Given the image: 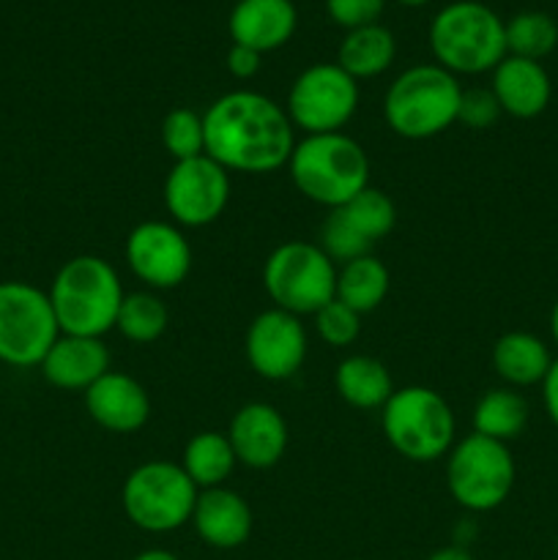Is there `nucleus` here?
<instances>
[{
	"label": "nucleus",
	"instance_id": "f257e3e1",
	"mask_svg": "<svg viewBox=\"0 0 558 560\" xmlns=\"http://www.w3.org/2000/svg\"><path fill=\"white\" fill-rule=\"evenodd\" d=\"M206 156L228 173L268 175L288 167L295 126L288 109L257 91H230L202 113Z\"/></svg>",
	"mask_w": 558,
	"mask_h": 560
},
{
	"label": "nucleus",
	"instance_id": "f03ea898",
	"mask_svg": "<svg viewBox=\"0 0 558 560\" xmlns=\"http://www.w3.org/2000/svg\"><path fill=\"white\" fill-rule=\"evenodd\" d=\"M47 293L60 334L96 339L113 331L126 299L115 266L98 255H77L66 260Z\"/></svg>",
	"mask_w": 558,
	"mask_h": 560
},
{
	"label": "nucleus",
	"instance_id": "7ed1b4c3",
	"mask_svg": "<svg viewBox=\"0 0 558 560\" xmlns=\"http://www.w3.org/2000/svg\"><path fill=\"white\" fill-rule=\"evenodd\" d=\"M288 175L306 200L334 211L370 186V156L345 131L304 135L290 153Z\"/></svg>",
	"mask_w": 558,
	"mask_h": 560
},
{
	"label": "nucleus",
	"instance_id": "20e7f679",
	"mask_svg": "<svg viewBox=\"0 0 558 560\" xmlns=\"http://www.w3.org/2000/svg\"><path fill=\"white\" fill-rule=\"evenodd\" d=\"M463 85L438 63H416L394 77L383 96V118L403 140H430L457 124Z\"/></svg>",
	"mask_w": 558,
	"mask_h": 560
},
{
	"label": "nucleus",
	"instance_id": "39448f33",
	"mask_svg": "<svg viewBox=\"0 0 558 560\" xmlns=\"http://www.w3.org/2000/svg\"><path fill=\"white\" fill-rule=\"evenodd\" d=\"M435 63L457 74H485L507 58L503 20L479 0H454L430 22Z\"/></svg>",
	"mask_w": 558,
	"mask_h": 560
},
{
	"label": "nucleus",
	"instance_id": "423d86ee",
	"mask_svg": "<svg viewBox=\"0 0 558 560\" xmlns=\"http://www.w3.org/2000/svg\"><path fill=\"white\" fill-rule=\"evenodd\" d=\"M381 427L388 446L410 463H435L454 446L452 408L427 386L394 388L381 408Z\"/></svg>",
	"mask_w": 558,
	"mask_h": 560
},
{
	"label": "nucleus",
	"instance_id": "0eeeda50",
	"mask_svg": "<svg viewBox=\"0 0 558 560\" xmlns=\"http://www.w3.org/2000/svg\"><path fill=\"white\" fill-rule=\"evenodd\" d=\"M263 288L277 310L315 315L337 293V262L312 241H284L263 262Z\"/></svg>",
	"mask_w": 558,
	"mask_h": 560
},
{
	"label": "nucleus",
	"instance_id": "6e6552de",
	"mask_svg": "<svg viewBox=\"0 0 558 560\" xmlns=\"http://www.w3.org/2000/svg\"><path fill=\"white\" fill-rule=\"evenodd\" d=\"M200 490L184 474L181 463L151 459L126 476L120 503L135 528L146 534H173L191 523Z\"/></svg>",
	"mask_w": 558,
	"mask_h": 560
},
{
	"label": "nucleus",
	"instance_id": "1a4fd4ad",
	"mask_svg": "<svg viewBox=\"0 0 558 560\" xmlns=\"http://www.w3.org/2000/svg\"><path fill=\"white\" fill-rule=\"evenodd\" d=\"M518 465L509 443L470 432L460 438L446 454L449 495L468 512H492L514 490Z\"/></svg>",
	"mask_w": 558,
	"mask_h": 560
},
{
	"label": "nucleus",
	"instance_id": "9d476101",
	"mask_svg": "<svg viewBox=\"0 0 558 560\" xmlns=\"http://www.w3.org/2000/svg\"><path fill=\"white\" fill-rule=\"evenodd\" d=\"M60 337L47 290L22 279L0 282V361L9 366H38Z\"/></svg>",
	"mask_w": 558,
	"mask_h": 560
},
{
	"label": "nucleus",
	"instance_id": "9b49d317",
	"mask_svg": "<svg viewBox=\"0 0 558 560\" xmlns=\"http://www.w3.org/2000/svg\"><path fill=\"white\" fill-rule=\"evenodd\" d=\"M284 109L304 135L342 131L359 109V82L337 60L312 63L290 85Z\"/></svg>",
	"mask_w": 558,
	"mask_h": 560
},
{
	"label": "nucleus",
	"instance_id": "f8f14e48",
	"mask_svg": "<svg viewBox=\"0 0 558 560\" xmlns=\"http://www.w3.org/2000/svg\"><path fill=\"white\" fill-rule=\"evenodd\" d=\"M230 202V173L211 156L175 162L164 178V208L178 228H208Z\"/></svg>",
	"mask_w": 558,
	"mask_h": 560
},
{
	"label": "nucleus",
	"instance_id": "ddd939ff",
	"mask_svg": "<svg viewBox=\"0 0 558 560\" xmlns=\"http://www.w3.org/2000/svg\"><path fill=\"white\" fill-rule=\"evenodd\" d=\"M126 262L148 290H173L189 277L191 244L175 222L148 219L126 238Z\"/></svg>",
	"mask_w": 558,
	"mask_h": 560
},
{
	"label": "nucleus",
	"instance_id": "4468645a",
	"mask_svg": "<svg viewBox=\"0 0 558 560\" xmlns=\"http://www.w3.org/2000/svg\"><path fill=\"white\" fill-rule=\"evenodd\" d=\"M306 350H310V337L301 317L277 306L252 317L246 328V361L252 372L266 381H290L304 364Z\"/></svg>",
	"mask_w": 558,
	"mask_h": 560
},
{
	"label": "nucleus",
	"instance_id": "2eb2a0df",
	"mask_svg": "<svg viewBox=\"0 0 558 560\" xmlns=\"http://www.w3.org/2000/svg\"><path fill=\"white\" fill-rule=\"evenodd\" d=\"M235 459L252 470L274 468L288 448V421L274 405L249 402L235 410L228 427Z\"/></svg>",
	"mask_w": 558,
	"mask_h": 560
},
{
	"label": "nucleus",
	"instance_id": "dca6fc26",
	"mask_svg": "<svg viewBox=\"0 0 558 560\" xmlns=\"http://www.w3.org/2000/svg\"><path fill=\"white\" fill-rule=\"evenodd\" d=\"M85 408L102 430L115 432V435H131L151 419V399L142 383L115 370H109L88 388Z\"/></svg>",
	"mask_w": 558,
	"mask_h": 560
},
{
	"label": "nucleus",
	"instance_id": "f3484780",
	"mask_svg": "<svg viewBox=\"0 0 558 560\" xmlns=\"http://www.w3.org/2000/svg\"><path fill=\"white\" fill-rule=\"evenodd\" d=\"M191 525L202 545L213 550H239L249 541L255 514L244 495L228 487H213V490H200L197 495Z\"/></svg>",
	"mask_w": 558,
	"mask_h": 560
},
{
	"label": "nucleus",
	"instance_id": "a211bd4d",
	"mask_svg": "<svg viewBox=\"0 0 558 560\" xmlns=\"http://www.w3.org/2000/svg\"><path fill=\"white\" fill-rule=\"evenodd\" d=\"M44 381L60 392L85 394L93 383L109 372V350L104 339L60 334L38 364Z\"/></svg>",
	"mask_w": 558,
	"mask_h": 560
},
{
	"label": "nucleus",
	"instance_id": "6ab92c4d",
	"mask_svg": "<svg viewBox=\"0 0 558 560\" xmlns=\"http://www.w3.org/2000/svg\"><path fill=\"white\" fill-rule=\"evenodd\" d=\"M299 9L293 0H239L228 16L233 44L255 52H274L293 38Z\"/></svg>",
	"mask_w": 558,
	"mask_h": 560
},
{
	"label": "nucleus",
	"instance_id": "aec40b11",
	"mask_svg": "<svg viewBox=\"0 0 558 560\" xmlns=\"http://www.w3.org/2000/svg\"><path fill=\"white\" fill-rule=\"evenodd\" d=\"M490 91L496 93L503 115L518 120L539 118L553 98V80L539 60H525L507 55L490 71Z\"/></svg>",
	"mask_w": 558,
	"mask_h": 560
},
{
	"label": "nucleus",
	"instance_id": "412c9836",
	"mask_svg": "<svg viewBox=\"0 0 558 560\" xmlns=\"http://www.w3.org/2000/svg\"><path fill=\"white\" fill-rule=\"evenodd\" d=\"M492 370L509 388L542 386L553 364V353L542 337L531 331H507L492 345Z\"/></svg>",
	"mask_w": 558,
	"mask_h": 560
},
{
	"label": "nucleus",
	"instance_id": "4be33fe9",
	"mask_svg": "<svg viewBox=\"0 0 558 560\" xmlns=\"http://www.w3.org/2000/svg\"><path fill=\"white\" fill-rule=\"evenodd\" d=\"M334 392L356 410H381L394 394L386 364L372 355H348L334 370Z\"/></svg>",
	"mask_w": 558,
	"mask_h": 560
},
{
	"label": "nucleus",
	"instance_id": "5701e85b",
	"mask_svg": "<svg viewBox=\"0 0 558 560\" xmlns=\"http://www.w3.org/2000/svg\"><path fill=\"white\" fill-rule=\"evenodd\" d=\"M394 55H397L394 33L383 27L381 22H375V25L345 33L337 49V63L359 82L381 77L394 63Z\"/></svg>",
	"mask_w": 558,
	"mask_h": 560
},
{
	"label": "nucleus",
	"instance_id": "b1692460",
	"mask_svg": "<svg viewBox=\"0 0 558 560\" xmlns=\"http://www.w3.org/2000/svg\"><path fill=\"white\" fill-rule=\"evenodd\" d=\"M235 465H239V459L230 446L228 432H197L186 441L184 454H181V468L195 481L197 490L224 487V481L233 476Z\"/></svg>",
	"mask_w": 558,
	"mask_h": 560
},
{
	"label": "nucleus",
	"instance_id": "393cba45",
	"mask_svg": "<svg viewBox=\"0 0 558 560\" xmlns=\"http://www.w3.org/2000/svg\"><path fill=\"white\" fill-rule=\"evenodd\" d=\"M388 288H392V273H388L386 262L377 260L375 255H364L337 268L334 299L342 301L359 315H370L386 301Z\"/></svg>",
	"mask_w": 558,
	"mask_h": 560
},
{
	"label": "nucleus",
	"instance_id": "a878e982",
	"mask_svg": "<svg viewBox=\"0 0 558 560\" xmlns=\"http://www.w3.org/2000/svg\"><path fill=\"white\" fill-rule=\"evenodd\" d=\"M531 408L518 388L498 386L479 397L474 408V432L492 441L512 443L528 427Z\"/></svg>",
	"mask_w": 558,
	"mask_h": 560
},
{
	"label": "nucleus",
	"instance_id": "bb28decb",
	"mask_svg": "<svg viewBox=\"0 0 558 560\" xmlns=\"http://www.w3.org/2000/svg\"><path fill=\"white\" fill-rule=\"evenodd\" d=\"M170 326V310L156 293L151 290H137V293H126L124 304H120L118 320H115V331L124 339L135 345L156 342Z\"/></svg>",
	"mask_w": 558,
	"mask_h": 560
},
{
	"label": "nucleus",
	"instance_id": "cd10ccee",
	"mask_svg": "<svg viewBox=\"0 0 558 560\" xmlns=\"http://www.w3.org/2000/svg\"><path fill=\"white\" fill-rule=\"evenodd\" d=\"M507 55L525 60H545L558 47V22L545 11H520L503 22Z\"/></svg>",
	"mask_w": 558,
	"mask_h": 560
},
{
	"label": "nucleus",
	"instance_id": "c85d7f7f",
	"mask_svg": "<svg viewBox=\"0 0 558 560\" xmlns=\"http://www.w3.org/2000/svg\"><path fill=\"white\" fill-rule=\"evenodd\" d=\"M334 211L342 213L350 222V228L359 235H364L370 244H377L381 238H386L388 233L397 224V208L394 200L386 191L375 189V186H367L350 202H345L342 208H334Z\"/></svg>",
	"mask_w": 558,
	"mask_h": 560
},
{
	"label": "nucleus",
	"instance_id": "c756f323",
	"mask_svg": "<svg viewBox=\"0 0 558 560\" xmlns=\"http://www.w3.org/2000/svg\"><path fill=\"white\" fill-rule=\"evenodd\" d=\"M159 135H162L164 151L175 162H184V159H195L206 153V120H202L200 113H195L189 107L170 109L164 115Z\"/></svg>",
	"mask_w": 558,
	"mask_h": 560
},
{
	"label": "nucleus",
	"instance_id": "7c9ffc66",
	"mask_svg": "<svg viewBox=\"0 0 558 560\" xmlns=\"http://www.w3.org/2000/svg\"><path fill=\"white\" fill-rule=\"evenodd\" d=\"M315 244L321 246L334 262H339V266H345V262L350 260H359V257L370 255L372 249L370 241H367L364 235L356 233V230L350 228L348 219L339 211H328L326 222L321 224V233H317Z\"/></svg>",
	"mask_w": 558,
	"mask_h": 560
},
{
	"label": "nucleus",
	"instance_id": "2f4dec72",
	"mask_svg": "<svg viewBox=\"0 0 558 560\" xmlns=\"http://www.w3.org/2000/svg\"><path fill=\"white\" fill-rule=\"evenodd\" d=\"M315 331L332 348H348L359 339L361 334V315L353 312L350 306H345L342 301H328L323 310H317L315 315Z\"/></svg>",
	"mask_w": 558,
	"mask_h": 560
},
{
	"label": "nucleus",
	"instance_id": "473e14b6",
	"mask_svg": "<svg viewBox=\"0 0 558 560\" xmlns=\"http://www.w3.org/2000/svg\"><path fill=\"white\" fill-rule=\"evenodd\" d=\"M501 104L490 88H463L457 109V124L468 126L474 131H485L498 124L501 118Z\"/></svg>",
	"mask_w": 558,
	"mask_h": 560
},
{
	"label": "nucleus",
	"instance_id": "72a5a7b5",
	"mask_svg": "<svg viewBox=\"0 0 558 560\" xmlns=\"http://www.w3.org/2000/svg\"><path fill=\"white\" fill-rule=\"evenodd\" d=\"M383 9H386V0H326V11L332 22L345 27V31L375 25L381 20Z\"/></svg>",
	"mask_w": 558,
	"mask_h": 560
},
{
	"label": "nucleus",
	"instance_id": "f704fd0d",
	"mask_svg": "<svg viewBox=\"0 0 558 560\" xmlns=\"http://www.w3.org/2000/svg\"><path fill=\"white\" fill-rule=\"evenodd\" d=\"M260 60H263L260 52H255V49L249 47H241V44H233V47L228 49L224 66H228V71L235 77V80H252V77L260 71Z\"/></svg>",
	"mask_w": 558,
	"mask_h": 560
},
{
	"label": "nucleus",
	"instance_id": "c9c22d12",
	"mask_svg": "<svg viewBox=\"0 0 558 560\" xmlns=\"http://www.w3.org/2000/svg\"><path fill=\"white\" fill-rule=\"evenodd\" d=\"M542 402H545L547 419L558 430V359H553L550 370H547L545 381H542Z\"/></svg>",
	"mask_w": 558,
	"mask_h": 560
},
{
	"label": "nucleus",
	"instance_id": "e433bc0d",
	"mask_svg": "<svg viewBox=\"0 0 558 560\" xmlns=\"http://www.w3.org/2000/svg\"><path fill=\"white\" fill-rule=\"evenodd\" d=\"M425 560H476V558L470 556V552L465 550V547L449 545V547H441V550L430 552V556H427Z\"/></svg>",
	"mask_w": 558,
	"mask_h": 560
},
{
	"label": "nucleus",
	"instance_id": "4c0bfd02",
	"mask_svg": "<svg viewBox=\"0 0 558 560\" xmlns=\"http://www.w3.org/2000/svg\"><path fill=\"white\" fill-rule=\"evenodd\" d=\"M131 560H181L178 556H175V552H170V550H162V547H151V550H142V552H137L135 558Z\"/></svg>",
	"mask_w": 558,
	"mask_h": 560
},
{
	"label": "nucleus",
	"instance_id": "58836bf2",
	"mask_svg": "<svg viewBox=\"0 0 558 560\" xmlns=\"http://www.w3.org/2000/svg\"><path fill=\"white\" fill-rule=\"evenodd\" d=\"M550 334H553V342L558 345V299L550 310Z\"/></svg>",
	"mask_w": 558,
	"mask_h": 560
},
{
	"label": "nucleus",
	"instance_id": "ea45409f",
	"mask_svg": "<svg viewBox=\"0 0 558 560\" xmlns=\"http://www.w3.org/2000/svg\"><path fill=\"white\" fill-rule=\"evenodd\" d=\"M394 3L410 5V9H416V5H425V3H430V0H394Z\"/></svg>",
	"mask_w": 558,
	"mask_h": 560
}]
</instances>
